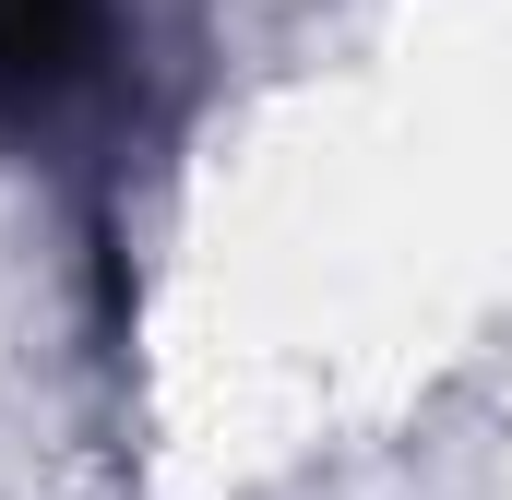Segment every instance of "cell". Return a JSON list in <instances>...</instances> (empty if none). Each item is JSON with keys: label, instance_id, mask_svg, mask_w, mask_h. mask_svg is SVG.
<instances>
[{"label": "cell", "instance_id": "1", "mask_svg": "<svg viewBox=\"0 0 512 500\" xmlns=\"http://www.w3.org/2000/svg\"><path fill=\"white\" fill-rule=\"evenodd\" d=\"M108 0H0V120H48L96 60Z\"/></svg>", "mask_w": 512, "mask_h": 500}]
</instances>
